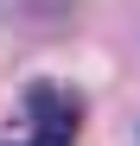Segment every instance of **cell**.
I'll return each mask as SVG.
<instances>
[{
    "mask_svg": "<svg viewBox=\"0 0 140 146\" xmlns=\"http://www.w3.org/2000/svg\"><path fill=\"white\" fill-rule=\"evenodd\" d=\"M26 121L38 133H70V140H77L83 102H77V89H64V83H32L26 89Z\"/></svg>",
    "mask_w": 140,
    "mask_h": 146,
    "instance_id": "obj_1",
    "label": "cell"
},
{
    "mask_svg": "<svg viewBox=\"0 0 140 146\" xmlns=\"http://www.w3.org/2000/svg\"><path fill=\"white\" fill-rule=\"evenodd\" d=\"M26 146H77V140H70V133H38V127H32V133H26Z\"/></svg>",
    "mask_w": 140,
    "mask_h": 146,
    "instance_id": "obj_2",
    "label": "cell"
}]
</instances>
